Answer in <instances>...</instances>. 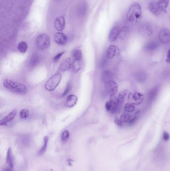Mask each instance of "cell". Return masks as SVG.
I'll list each match as a JSON object with an SVG mask.
<instances>
[{
  "instance_id": "1",
  "label": "cell",
  "mask_w": 170,
  "mask_h": 171,
  "mask_svg": "<svg viewBox=\"0 0 170 171\" xmlns=\"http://www.w3.org/2000/svg\"><path fill=\"white\" fill-rule=\"evenodd\" d=\"M3 84L6 89L16 94L25 95L28 92V89L25 85L10 79H4Z\"/></svg>"
},
{
  "instance_id": "2",
  "label": "cell",
  "mask_w": 170,
  "mask_h": 171,
  "mask_svg": "<svg viewBox=\"0 0 170 171\" xmlns=\"http://www.w3.org/2000/svg\"><path fill=\"white\" fill-rule=\"evenodd\" d=\"M142 16V9L138 3L133 4L127 14V20L130 22H137Z\"/></svg>"
},
{
  "instance_id": "3",
  "label": "cell",
  "mask_w": 170,
  "mask_h": 171,
  "mask_svg": "<svg viewBox=\"0 0 170 171\" xmlns=\"http://www.w3.org/2000/svg\"><path fill=\"white\" fill-rule=\"evenodd\" d=\"M61 78L62 77L60 74H55L46 82L45 85V89L48 91H53L59 85L61 81Z\"/></svg>"
},
{
  "instance_id": "4",
  "label": "cell",
  "mask_w": 170,
  "mask_h": 171,
  "mask_svg": "<svg viewBox=\"0 0 170 171\" xmlns=\"http://www.w3.org/2000/svg\"><path fill=\"white\" fill-rule=\"evenodd\" d=\"M36 44L37 47L40 50H46L51 45V39L49 36L46 34H41L37 37Z\"/></svg>"
},
{
  "instance_id": "5",
  "label": "cell",
  "mask_w": 170,
  "mask_h": 171,
  "mask_svg": "<svg viewBox=\"0 0 170 171\" xmlns=\"http://www.w3.org/2000/svg\"><path fill=\"white\" fill-rule=\"evenodd\" d=\"M105 107L107 111L111 114L115 113L120 107L117 100V97L115 96L111 97L110 100L105 103Z\"/></svg>"
},
{
  "instance_id": "6",
  "label": "cell",
  "mask_w": 170,
  "mask_h": 171,
  "mask_svg": "<svg viewBox=\"0 0 170 171\" xmlns=\"http://www.w3.org/2000/svg\"><path fill=\"white\" fill-rule=\"evenodd\" d=\"M128 100L133 105H139L144 100V95L140 92L130 93L128 97Z\"/></svg>"
},
{
  "instance_id": "7",
  "label": "cell",
  "mask_w": 170,
  "mask_h": 171,
  "mask_svg": "<svg viewBox=\"0 0 170 171\" xmlns=\"http://www.w3.org/2000/svg\"><path fill=\"white\" fill-rule=\"evenodd\" d=\"M105 90L110 97L115 96L117 93L118 84L113 80L105 83Z\"/></svg>"
},
{
  "instance_id": "8",
  "label": "cell",
  "mask_w": 170,
  "mask_h": 171,
  "mask_svg": "<svg viewBox=\"0 0 170 171\" xmlns=\"http://www.w3.org/2000/svg\"><path fill=\"white\" fill-rule=\"evenodd\" d=\"M159 39L163 44L170 43V31L167 29H163L159 33Z\"/></svg>"
},
{
  "instance_id": "9",
  "label": "cell",
  "mask_w": 170,
  "mask_h": 171,
  "mask_svg": "<svg viewBox=\"0 0 170 171\" xmlns=\"http://www.w3.org/2000/svg\"><path fill=\"white\" fill-rule=\"evenodd\" d=\"M160 87L159 85H156L151 89L149 91L147 96V99H148V102L149 104H151L153 103L156 99L157 98V96L158 95L159 92L160 91Z\"/></svg>"
},
{
  "instance_id": "10",
  "label": "cell",
  "mask_w": 170,
  "mask_h": 171,
  "mask_svg": "<svg viewBox=\"0 0 170 171\" xmlns=\"http://www.w3.org/2000/svg\"><path fill=\"white\" fill-rule=\"evenodd\" d=\"M55 28L58 32H61L64 30L65 26V18L63 16H58L55 19L54 21Z\"/></svg>"
},
{
  "instance_id": "11",
  "label": "cell",
  "mask_w": 170,
  "mask_h": 171,
  "mask_svg": "<svg viewBox=\"0 0 170 171\" xmlns=\"http://www.w3.org/2000/svg\"><path fill=\"white\" fill-rule=\"evenodd\" d=\"M54 40L58 45H64L67 43L68 39L64 34L61 32H58L55 34Z\"/></svg>"
},
{
  "instance_id": "12",
  "label": "cell",
  "mask_w": 170,
  "mask_h": 171,
  "mask_svg": "<svg viewBox=\"0 0 170 171\" xmlns=\"http://www.w3.org/2000/svg\"><path fill=\"white\" fill-rule=\"evenodd\" d=\"M119 49L115 45H111L107 49L106 52V57L108 59L113 58L116 55L119 54Z\"/></svg>"
},
{
  "instance_id": "13",
  "label": "cell",
  "mask_w": 170,
  "mask_h": 171,
  "mask_svg": "<svg viewBox=\"0 0 170 171\" xmlns=\"http://www.w3.org/2000/svg\"><path fill=\"white\" fill-rule=\"evenodd\" d=\"M17 110H14L11 112L7 116L5 117L3 120H1L0 122V125L1 126H5L7 125V124L10 123L13 120L15 116L17 115Z\"/></svg>"
},
{
  "instance_id": "14",
  "label": "cell",
  "mask_w": 170,
  "mask_h": 171,
  "mask_svg": "<svg viewBox=\"0 0 170 171\" xmlns=\"http://www.w3.org/2000/svg\"><path fill=\"white\" fill-rule=\"evenodd\" d=\"M113 77H114L113 73L110 70H105L103 72L101 75V80L105 83L113 80Z\"/></svg>"
},
{
  "instance_id": "15",
  "label": "cell",
  "mask_w": 170,
  "mask_h": 171,
  "mask_svg": "<svg viewBox=\"0 0 170 171\" xmlns=\"http://www.w3.org/2000/svg\"><path fill=\"white\" fill-rule=\"evenodd\" d=\"M120 31V29L117 26L113 27L111 30L109 35V40L110 42H115L117 39L118 37H119Z\"/></svg>"
},
{
  "instance_id": "16",
  "label": "cell",
  "mask_w": 170,
  "mask_h": 171,
  "mask_svg": "<svg viewBox=\"0 0 170 171\" xmlns=\"http://www.w3.org/2000/svg\"><path fill=\"white\" fill-rule=\"evenodd\" d=\"M134 77L136 81L140 83H143L145 82L147 79V74L143 71H138L134 74Z\"/></svg>"
},
{
  "instance_id": "17",
  "label": "cell",
  "mask_w": 170,
  "mask_h": 171,
  "mask_svg": "<svg viewBox=\"0 0 170 171\" xmlns=\"http://www.w3.org/2000/svg\"><path fill=\"white\" fill-rule=\"evenodd\" d=\"M149 9L152 13L155 15H160L162 12L159 7L157 1H153L149 5Z\"/></svg>"
},
{
  "instance_id": "18",
  "label": "cell",
  "mask_w": 170,
  "mask_h": 171,
  "mask_svg": "<svg viewBox=\"0 0 170 171\" xmlns=\"http://www.w3.org/2000/svg\"><path fill=\"white\" fill-rule=\"evenodd\" d=\"M78 98L75 95H70L68 97L65 103V106L68 108H71L76 105Z\"/></svg>"
},
{
  "instance_id": "19",
  "label": "cell",
  "mask_w": 170,
  "mask_h": 171,
  "mask_svg": "<svg viewBox=\"0 0 170 171\" xmlns=\"http://www.w3.org/2000/svg\"><path fill=\"white\" fill-rule=\"evenodd\" d=\"M72 62L71 59L67 58L62 62L61 65H60V70L61 72L67 71L70 70L72 66Z\"/></svg>"
},
{
  "instance_id": "20",
  "label": "cell",
  "mask_w": 170,
  "mask_h": 171,
  "mask_svg": "<svg viewBox=\"0 0 170 171\" xmlns=\"http://www.w3.org/2000/svg\"><path fill=\"white\" fill-rule=\"evenodd\" d=\"M158 47V43L156 41H150V42H148V43L146 44L144 47V49L146 50V51L151 52L154 51Z\"/></svg>"
},
{
  "instance_id": "21",
  "label": "cell",
  "mask_w": 170,
  "mask_h": 171,
  "mask_svg": "<svg viewBox=\"0 0 170 171\" xmlns=\"http://www.w3.org/2000/svg\"><path fill=\"white\" fill-rule=\"evenodd\" d=\"M40 61V56L38 53H34L31 55L28 62V65L31 68H33L38 65Z\"/></svg>"
},
{
  "instance_id": "22",
  "label": "cell",
  "mask_w": 170,
  "mask_h": 171,
  "mask_svg": "<svg viewBox=\"0 0 170 171\" xmlns=\"http://www.w3.org/2000/svg\"><path fill=\"white\" fill-rule=\"evenodd\" d=\"M83 65V62L82 60H74L72 64L73 71L74 73H77L79 70H81Z\"/></svg>"
},
{
  "instance_id": "23",
  "label": "cell",
  "mask_w": 170,
  "mask_h": 171,
  "mask_svg": "<svg viewBox=\"0 0 170 171\" xmlns=\"http://www.w3.org/2000/svg\"><path fill=\"white\" fill-rule=\"evenodd\" d=\"M6 162L8 166L10 168L13 169L14 168V159L13 154H12V150L9 148L7 151V157H6Z\"/></svg>"
},
{
  "instance_id": "24",
  "label": "cell",
  "mask_w": 170,
  "mask_h": 171,
  "mask_svg": "<svg viewBox=\"0 0 170 171\" xmlns=\"http://www.w3.org/2000/svg\"><path fill=\"white\" fill-rule=\"evenodd\" d=\"M128 90H124L123 91L120 92L119 93V95L117 97V100L119 107H120L124 103L126 97L128 94Z\"/></svg>"
},
{
  "instance_id": "25",
  "label": "cell",
  "mask_w": 170,
  "mask_h": 171,
  "mask_svg": "<svg viewBox=\"0 0 170 171\" xmlns=\"http://www.w3.org/2000/svg\"><path fill=\"white\" fill-rule=\"evenodd\" d=\"M129 30L128 27L124 26L121 29L119 33V38L121 40H124L127 38L129 34Z\"/></svg>"
},
{
  "instance_id": "26",
  "label": "cell",
  "mask_w": 170,
  "mask_h": 171,
  "mask_svg": "<svg viewBox=\"0 0 170 171\" xmlns=\"http://www.w3.org/2000/svg\"><path fill=\"white\" fill-rule=\"evenodd\" d=\"M170 0H159L157 1V4L158 5L159 8L162 12L165 11L168 7Z\"/></svg>"
},
{
  "instance_id": "27",
  "label": "cell",
  "mask_w": 170,
  "mask_h": 171,
  "mask_svg": "<svg viewBox=\"0 0 170 171\" xmlns=\"http://www.w3.org/2000/svg\"><path fill=\"white\" fill-rule=\"evenodd\" d=\"M142 32L144 33V34L148 36H150L151 35H152L153 34L152 27L149 24L144 25V27L142 28Z\"/></svg>"
},
{
  "instance_id": "28",
  "label": "cell",
  "mask_w": 170,
  "mask_h": 171,
  "mask_svg": "<svg viewBox=\"0 0 170 171\" xmlns=\"http://www.w3.org/2000/svg\"><path fill=\"white\" fill-rule=\"evenodd\" d=\"M72 55L74 60H82L83 54L81 50L75 49L73 51Z\"/></svg>"
},
{
  "instance_id": "29",
  "label": "cell",
  "mask_w": 170,
  "mask_h": 171,
  "mask_svg": "<svg viewBox=\"0 0 170 171\" xmlns=\"http://www.w3.org/2000/svg\"><path fill=\"white\" fill-rule=\"evenodd\" d=\"M28 48V47L27 44L24 41H22L18 43V48L19 51L21 52L22 53H25L27 51Z\"/></svg>"
},
{
  "instance_id": "30",
  "label": "cell",
  "mask_w": 170,
  "mask_h": 171,
  "mask_svg": "<svg viewBox=\"0 0 170 171\" xmlns=\"http://www.w3.org/2000/svg\"><path fill=\"white\" fill-rule=\"evenodd\" d=\"M48 136L45 137V138L43 139V146H42L41 149L40 150V151L38 152V154L42 155L43 153H45L46 149H47V147H48Z\"/></svg>"
},
{
  "instance_id": "31",
  "label": "cell",
  "mask_w": 170,
  "mask_h": 171,
  "mask_svg": "<svg viewBox=\"0 0 170 171\" xmlns=\"http://www.w3.org/2000/svg\"><path fill=\"white\" fill-rule=\"evenodd\" d=\"M70 132L68 130H65L61 135V141L63 143H66L70 137Z\"/></svg>"
},
{
  "instance_id": "32",
  "label": "cell",
  "mask_w": 170,
  "mask_h": 171,
  "mask_svg": "<svg viewBox=\"0 0 170 171\" xmlns=\"http://www.w3.org/2000/svg\"><path fill=\"white\" fill-rule=\"evenodd\" d=\"M72 89H73V85H72L71 82H70L68 83L66 88H65V91L62 94V95L61 96V97H64L68 95V94L70 93V91L72 90Z\"/></svg>"
},
{
  "instance_id": "33",
  "label": "cell",
  "mask_w": 170,
  "mask_h": 171,
  "mask_svg": "<svg viewBox=\"0 0 170 171\" xmlns=\"http://www.w3.org/2000/svg\"><path fill=\"white\" fill-rule=\"evenodd\" d=\"M125 110L126 111L128 112V113H132L133 112H134L135 109V106L134 105H133L131 103H127L125 106Z\"/></svg>"
},
{
  "instance_id": "34",
  "label": "cell",
  "mask_w": 170,
  "mask_h": 171,
  "mask_svg": "<svg viewBox=\"0 0 170 171\" xmlns=\"http://www.w3.org/2000/svg\"><path fill=\"white\" fill-rule=\"evenodd\" d=\"M29 115H30V112L28 110L23 109L20 112V118H21L22 119H25L28 118Z\"/></svg>"
},
{
  "instance_id": "35",
  "label": "cell",
  "mask_w": 170,
  "mask_h": 171,
  "mask_svg": "<svg viewBox=\"0 0 170 171\" xmlns=\"http://www.w3.org/2000/svg\"><path fill=\"white\" fill-rule=\"evenodd\" d=\"M120 120L123 123H128L131 119V116L128 114H123L121 115Z\"/></svg>"
},
{
  "instance_id": "36",
  "label": "cell",
  "mask_w": 170,
  "mask_h": 171,
  "mask_svg": "<svg viewBox=\"0 0 170 171\" xmlns=\"http://www.w3.org/2000/svg\"><path fill=\"white\" fill-rule=\"evenodd\" d=\"M139 112H140V111L138 112V114H137V113H136L137 114H136L135 116L133 118H131L129 122L128 123V125H130V126L134 125V124L137 122V120H138V115L139 114H138Z\"/></svg>"
},
{
  "instance_id": "37",
  "label": "cell",
  "mask_w": 170,
  "mask_h": 171,
  "mask_svg": "<svg viewBox=\"0 0 170 171\" xmlns=\"http://www.w3.org/2000/svg\"><path fill=\"white\" fill-rule=\"evenodd\" d=\"M107 59H108L107 58V57H104V58H103L101 60L100 62V66L101 68H105L107 66L108 64V60Z\"/></svg>"
},
{
  "instance_id": "38",
  "label": "cell",
  "mask_w": 170,
  "mask_h": 171,
  "mask_svg": "<svg viewBox=\"0 0 170 171\" xmlns=\"http://www.w3.org/2000/svg\"><path fill=\"white\" fill-rule=\"evenodd\" d=\"M64 53H65V52H62L61 53L58 54V55H56V56H55V57L53 58V61L55 62H56L58 61V60H60L61 56L63 55Z\"/></svg>"
},
{
  "instance_id": "39",
  "label": "cell",
  "mask_w": 170,
  "mask_h": 171,
  "mask_svg": "<svg viewBox=\"0 0 170 171\" xmlns=\"http://www.w3.org/2000/svg\"><path fill=\"white\" fill-rule=\"evenodd\" d=\"M170 135L167 132H164L163 134V139L165 141H167L170 139Z\"/></svg>"
},
{
  "instance_id": "40",
  "label": "cell",
  "mask_w": 170,
  "mask_h": 171,
  "mask_svg": "<svg viewBox=\"0 0 170 171\" xmlns=\"http://www.w3.org/2000/svg\"><path fill=\"white\" fill-rule=\"evenodd\" d=\"M114 122L115 123L116 125L119 127H122L123 126V124L124 123L122 122V121L120 120V119H118V118H115L114 119Z\"/></svg>"
},
{
  "instance_id": "41",
  "label": "cell",
  "mask_w": 170,
  "mask_h": 171,
  "mask_svg": "<svg viewBox=\"0 0 170 171\" xmlns=\"http://www.w3.org/2000/svg\"><path fill=\"white\" fill-rule=\"evenodd\" d=\"M163 78L167 79L170 78V70L165 71L163 73Z\"/></svg>"
},
{
  "instance_id": "42",
  "label": "cell",
  "mask_w": 170,
  "mask_h": 171,
  "mask_svg": "<svg viewBox=\"0 0 170 171\" xmlns=\"http://www.w3.org/2000/svg\"><path fill=\"white\" fill-rule=\"evenodd\" d=\"M166 62L167 63L170 64V49L167 52V58L166 60Z\"/></svg>"
},
{
  "instance_id": "43",
  "label": "cell",
  "mask_w": 170,
  "mask_h": 171,
  "mask_svg": "<svg viewBox=\"0 0 170 171\" xmlns=\"http://www.w3.org/2000/svg\"><path fill=\"white\" fill-rule=\"evenodd\" d=\"M13 171V169L10 168L9 167V168H6L3 170V171Z\"/></svg>"
}]
</instances>
